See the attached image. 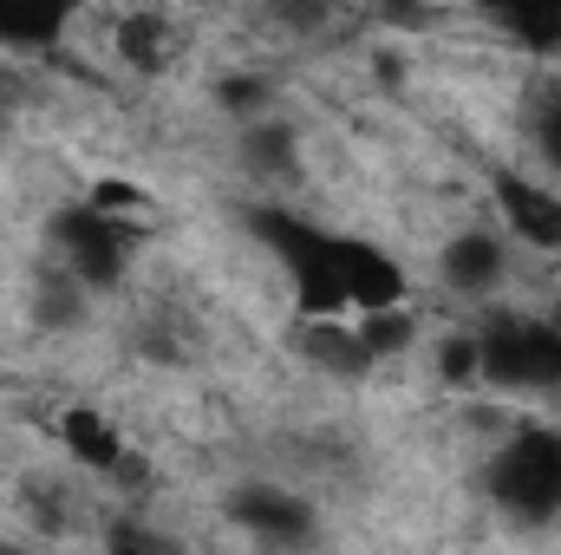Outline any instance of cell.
Listing matches in <instances>:
<instances>
[{
    "label": "cell",
    "instance_id": "obj_1",
    "mask_svg": "<svg viewBox=\"0 0 561 555\" xmlns=\"http://www.w3.org/2000/svg\"><path fill=\"white\" fill-rule=\"evenodd\" d=\"M490 497L496 510L542 523L561 510V431L549 424H510L490 451Z\"/></svg>",
    "mask_w": 561,
    "mask_h": 555
},
{
    "label": "cell",
    "instance_id": "obj_2",
    "mask_svg": "<svg viewBox=\"0 0 561 555\" xmlns=\"http://www.w3.org/2000/svg\"><path fill=\"white\" fill-rule=\"evenodd\" d=\"M483 347V386L503 393H556L561 386V333L542 314H496L477 327Z\"/></svg>",
    "mask_w": 561,
    "mask_h": 555
},
{
    "label": "cell",
    "instance_id": "obj_3",
    "mask_svg": "<svg viewBox=\"0 0 561 555\" xmlns=\"http://www.w3.org/2000/svg\"><path fill=\"white\" fill-rule=\"evenodd\" d=\"M510 256H516V249H510L503 229L470 223V229H457V236L437 242V287H444L450 301H463V307H483V301H496V294L510 287V275H516Z\"/></svg>",
    "mask_w": 561,
    "mask_h": 555
},
{
    "label": "cell",
    "instance_id": "obj_4",
    "mask_svg": "<svg viewBox=\"0 0 561 555\" xmlns=\"http://www.w3.org/2000/svg\"><path fill=\"white\" fill-rule=\"evenodd\" d=\"M53 242H59L53 262L85 281V294H112L131 269V236L118 229L112 209H66L53 223Z\"/></svg>",
    "mask_w": 561,
    "mask_h": 555
},
{
    "label": "cell",
    "instance_id": "obj_5",
    "mask_svg": "<svg viewBox=\"0 0 561 555\" xmlns=\"http://www.w3.org/2000/svg\"><path fill=\"white\" fill-rule=\"evenodd\" d=\"M229 517H236L255 543H268V550H307V543L320 536L313 503L294 497V490H280V484H249V490H236Z\"/></svg>",
    "mask_w": 561,
    "mask_h": 555
},
{
    "label": "cell",
    "instance_id": "obj_6",
    "mask_svg": "<svg viewBox=\"0 0 561 555\" xmlns=\"http://www.w3.org/2000/svg\"><path fill=\"white\" fill-rule=\"evenodd\" d=\"M496 203H503V236L510 249H536L561 256V196L529 183V177H496Z\"/></svg>",
    "mask_w": 561,
    "mask_h": 555
},
{
    "label": "cell",
    "instance_id": "obj_7",
    "mask_svg": "<svg viewBox=\"0 0 561 555\" xmlns=\"http://www.w3.org/2000/svg\"><path fill=\"white\" fill-rule=\"evenodd\" d=\"M300 353H307V366H320L333 380H366L373 373L353 320H300Z\"/></svg>",
    "mask_w": 561,
    "mask_h": 555
},
{
    "label": "cell",
    "instance_id": "obj_8",
    "mask_svg": "<svg viewBox=\"0 0 561 555\" xmlns=\"http://www.w3.org/2000/svg\"><path fill=\"white\" fill-rule=\"evenodd\" d=\"M85 307H92V294H85V281L72 275V269H59V262H39V269H33V320H39L46 333L79 327Z\"/></svg>",
    "mask_w": 561,
    "mask_h": 555
},
{
    "label": "cell",
    "instance_id": "obj_9",
    "mask_svg": "<svg viewBox=\"0 0 561 555\" xmlns=\"http://www.w3.org/2000/svg\"><path fill=\"white\" fill-rule=\"evenodd\" d=\"M353 333H359V347H366V360H373V366H392V360H405V353H412V340H419V314H412V307L353 314Z\"/></svg>",
    "mask_w": 561,
    "mask_h": 555
},
{
    "label": "cell",
    "instance_id": "obj_10",
    "mask_svg": "<svg viewBox=\"0 0 561 555\" xmlns=\"http://www.w3.org/2000/svg\"><path fill=\"white\" fill-rule=\"evenodd\" d=\"M242 163H249L255 177H294V163H300L294 125H280L275 112L255 118V125H242Z\"/></svg>",
    "mask_w": 561,
    "mask_h": 555
},
{
    "label": "cell",
    "instance_id": "obj_11",
    "mask_svg": "<svg viewBox=\"0 0 561 555\" xmlns=\"http://www.w3.org/2000/svg\"><path fill=\"white\" fill-rule=\"evenodd\" d=\"M72 33V13H20L0 20V53H53Z\"/></svg>",
    "mask_w": 561,
    "mask_h": 555
},
{
    "label": "cell",
    "instance_id": "obj_12",
    "mask_svg": "<svg viewBox=\"0 0 561 555\" xmlns=\"http://www.w3.org/2000/svg\"><path fill=\"white\" fill-rule=\"evenodd\" d=\"M437 380L444 386H483V347H477V327H457L437 340Z\"/></svg>",
    "mask_w": 561,
    "mask_h": 555
},
{
    "label": "cell",
    "instance_id": "obj_13",
    "mask_svg": "<svg viewBox=\"0 0 561 555\" xmlns=\"http://www.w3.org/2000/svg\"><path fill=\"white\" fill-rule=\"evenodd\" d=\"M112 555H150V550H144L138 536H118V543H112Z\"/></svg>",
    "mask_w": 561,
    "mask_h": 555
},
{
    "label": "cell",
    "instance_id": "obj_14",
    "mask_svg": "<svg viewBox=\"0 0 561 555\" xmlns=\"http://www.w3.org/2000/svg\"><path fill=\"white\" fill-rule=\"evenodd\" d=\"M0 555H33V550H20V543H7V536H0Z\"/></svg>",
    "mask_w": 561,
    "mask_h": 555
}]
</instances>
